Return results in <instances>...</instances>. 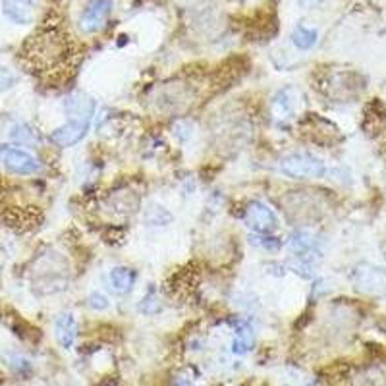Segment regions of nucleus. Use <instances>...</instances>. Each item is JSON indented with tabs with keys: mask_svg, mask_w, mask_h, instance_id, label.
<instances>
[{
	"mask_svg": "<svg viewBox=\"0 0 386 386\" xmlns=\"http://www.w3.org/2000/svg\"><path fill=\"white\" fill-rule=\"evenodd\" d=\"M281 170L294 180H311L323 178L326 174V165L311 153H292L282 159Z\"/></svg>",
	"mask_w": 386,
	"mask_h": 386,
	"instance_id": "f257e3e1",
	"label": "nucleus"
},
{
	"mask_svg": "<svg viewBox=\"0 0 386 386\" xmlns=\"http://www.w3.org/2000/svg\"><path fill=\"white\" fill-rule=\"evenodd\" d=\"M352 282H354V288L365 295H373V297L386 295V271L382 266L361 263L354 269Z\"/></svg>",
	"mask_w": 386,
	"mask_h": 386,
	"instance_id": "f03ea898",
	"label": "nucleus"
},
{
	"mask_svg": "<svg viewBox=\"0 0 386 386\" xmlns=\"http://www.w3.org/2000/svg\"><path fill=\"white\" fill-rule=\"evenodd\" d=\"M0 162L12 172V174L30 176L39 172L41 162L35 155L14 145H0Z\"/></svg>",
	"mask_w": 386,
	"mask_h": 386,
	"instance_id": "7ed1b4c3",
	"label": "nucleus"
},
{
	"mask_svg": "<svg viewBox=\"0 0 386 386\" xmlns=\"http://www.w3.org/2000/svg\"><path fill=\"white\" fill-rule=\"evenodd\" d=\"M243 222L257 234H271L278 228V219L274 211L263 201H251L243 212Z\"/></svg>",
	"mask_w": 386,
	"mask_h": 386,
	"instance_id": "20e7f679",
	"label": "nucleus"
},
{
	"mask_svg": "<svg viewBox=\"0 0 386 386\" xmlns=\"http://www.w3.org/2000/svg\"><path fill=\"white\" fill-rule=\"evenodd\" d=\"M91 118H70L66 124H62L51 134V141L58 147H74L89 131Z\"/></svg>",
	"mask_w": 386,
	"mask_h": 386,
	"instance_id": "39448f33",
	"label": "nucleus"
},
{
	"mask_svg": "<svg viewBox=\"0 0 386 386\" xmlns=\"http://www.w3.org/2000/svg\"><path fill=\"white\" fill-rule=\"evenodd\" d=\"M112 12V0H93L79 18V30L84 33H97L106 25Z\"/></svg>",
	"mask_w": 386,
	"mask_h": 386,
	"instance_id": "423d86ee",
	"label": "nucleus"
},
{
	"mask_svg": "<svg viewBox=\"0 0 386 386\" xmlns=\"http://www.w3.org/2000/svg\"><path fill=\"white\" fill-rule=\"evenodd\" d=\"M54 334H56V340L64 349H72L76 346L77 338V321L76 315L72 311H64L56 317L54 323Z\"/></svg>",
	"mask_w": 386,
	"mask_h": 386,
	"instance_id": "0eeeda50",
	"label": "nucleus"
},
{
	"mask_svg": "<svg viewBox=\"0 0 386 386\" xmlns=\"http://www.w3.org/2000/svg\"><path fill=\"white\" fill-rule=\"evenodd\" d=\"M2 12L10 22L30 23L33 20V0H4Z\"/></svg>",
	"mask_w": 386,
	"mask_h": 386,
	"instance_id": "6e6552de",
	"label": "nucleus"
},
{
	"mask_svg": "<svg viewBox=\"0 0 386 386\" xmlns=\"http://www.w3.org/2000/svg\"><path fill=\"white\" fill-rule=\"evenodd\" d=\"M108 282L116 294L126 295L131 292L134 284H136V271L129 266H114L108 273Z\"/></svg>",
	"mask_w": 386,
	"mask_h": 386,
	"instance_id": "1a4fd4ad",
	"label": "nucleus"
},
{
	"mask_svg": "<svg viewBox=\"0 0 386 386\" xmlns=\"http://www.w3.org/2000/svg\"><path fill=\"white\" fill-rule=\"evenodd\" d=\"M288 250L297 255V257H309V253H313L315 245H317V240L315 236L311 234L309 230H295L294 234L288 238Z\"/></svg>",
	"mask_w": 386,
	"mask_h": 386,
	"instance_id": "9d476101",
	"label": "nucleus"
},
{
	"mask_svg": "<svg viewBox=\"0 0 386 386\" xmlns=\"http://www.w3.org/2000/svg\"><path fill=\"white\" fill-rule=\"evenodd\" d=\"M253 330L247 323H238L234 328V338H232V352L236 356H245L253 348Z\"/></svg>",
	"mask_w": 386,
	"mask_h": 386,
	"instance_id": "9b49d317",
	"label": "nucleus"
},
{
	"mask_svg": "<svg viewBox=\"0 0 386 386\" xmlns=\"http://www.w3.org/2000/svg\"><path fill=\"white\" fill-rule=\"evenodd\" d=\"M143 220L147 226H167V224H170V222L174 220V217H172L165 207L153 203L145 209Z\"/></svg>",
	"mask_w": 386,
	"mask_h": 386,
	"instance_id": "f8f14e48",
	"label": "nucleus"
},
{
	"mask_svg": "<svg viewBox=\"0 0 386 386\" xmlns=\"http://www.w3.org/2000/svg\"><path fill=\"white\" fill-rule=\"evenodd\" d=\"M294 91L292 89H284L281 91L273 101V110L276 114V118H288L294 114Z\"/></svg>",
	"mask_w": 386,
	"mask_h": 386,
	"instance_id": "ddd939ff",
	"label": "nucleus"
},
{
	"mask_svg": "<svg viewBox=\"0 0 386 386\" xmlns=\"http://www.w3.org/2000/svg\"><path fill=\"white\" fill-rule=\"evenodd\" d=\"M10 139L14 143L27 145V147H33V145L39 143V136L35 129L27 126V124H15L10 128Z\"/></svg>",
	"mask_w": 386,
	"mask_h": 386,
	"instance_id": "4468645a",
	"label": "nucleus"
},
{
	"mask_svg": "<svg viewBox=\"0 0 386 386\" xmlns=\"http://www.w3.org/2000/svg\"><path fill=\"white\" fill-rule=\"evenodd\" d=\"M292 43H294L300 51H309L311 46L317 43V31L305 27V25H297L292 33Z\"/></svg>",
	"mask_w": 386,
	"mask_h": 386,
	"instance_id": "2eb2a0df",
	"label": "nucleus"
},
{
	"mask_svg": "<svg viewBox=\"0 0 386 386\" xmlns=\"http://www.w3.org/2000/svg\"><path fill=\"white\" fill-rule=\"evenodd\" d=\"M251 243L257 245V247H263L266 251H278L282 247L281 240H276L273 236L269 234H251Z\"/></svg>",
	"mask_w": 386,
	"mask_h": 386,
	"instance_id": "dca6fc26",
	"label": "nucleus"
},
{
	"mask_svg": "<svg viewBox=\"0 0 386 386\" xmlns=\"http://www.w3.org/2000/svg\"><path fill=\"white\" fill-rule=\"evenodd\" d=\"M139 311L143 313V315H155V313H159L160 311V303L157 300V294H155V290L151 292H147L145 297L139 303Z\"/></svg>",
	"mask_w": 386,
	"mask_h": 386,
	"instance_id": "f3484780",
	"label": "nucleus"
},
{
	"mask_svg": "<svg viewBox=\"0 0 386 386\" xmlns=\"http://www.w3.org/2000/svg\"><path fill=\"white\" fill-rule=\"evenodd\" d=\"M172 134H174L180 141H188L193 136V126L188 120H178L172 126Z\"/></svg>",
	"mask_w": 386,
	"mask_h": 386,
	"instance_id": "a211bd4d",
	"label": "nucleus"
},
{
	"mask_svg": "<svg viewBox=\"0 0 386 386\" xmlns=\"http://www.w3.org/2000/svg\"><path fill=\"white\" fill-rule=\"evenodd\" d=\"M18 82V76H15L12 70L4 68V66H0V93L8 91V89H12Z\"/></svg>",
	"mask_w": 386,
	"mask_h": 386,
	"instance_id": "6ab92c4d",
	"label": "nucleus"
},
{
	"mask_svg": "<svg viewBox=\"0 0 386 386\" xmlns=\"http://www.w3.org/2000/svg\"><path fill=\"white\" fill-rule=\"evenodd\" d=\"M87 303H89V307L95 311L108 309V305H110L108 297H106L103 292H93V294H89V297H87Z\"/></svg>",
	"mask_w": 386,
	"mask_h": 386,
	"instance_id": "aec40b11",
	"label": "nucleus"
},
{
	"mask_svg": "<svg viewBox=\"0 0 386 386\" xmlns=\"http://www.w3.org/2000/svg\"><path fill=\"white\" fill-rule=\"evenodd\" d=\"M6 361H8V365H10V367H12V369L18 373H25L31 369L30 361H27L25 357L15 356V354H6Z\"/></svg>",
	"mask_w": 386,
	"mask_h": 386,
	"instance_id": "412c9836",
	"label": "nucleus"
},
{
	"mask_svg": "<svg viewBox=\"0 0 386 386\" xmlns=\"http://www.w3.org/2000/svg\"><path fill=\"white\" fill-rule=\"evenodd\" d=\"M357 382H361L364 386H382V382H385V380H382V377H380V375H377L375 371H367L365 375H361V377H359V380H357Z\"/></svg>",
	"mask_w": 386,
	"mask_h": 386,
	"instance_id": "4be33fe9",
	"label": "nucleus"
},
{
	"mask_svg": "<svg viewBox=\"0 0 386 386\" xmlns=\"http://www.w3.org/2000/svg\"><path fill=\"white\" fill-rule=\"evenodd\" d=\"M174 386H191V382L188 379H184V377H180V379L176 380Z\"/></svg>",
	"mask_w": 386,
	"mask_h": 386,
	"instance_id": "5701e85b",
	"label": "nucleus"
}]
</instances>
